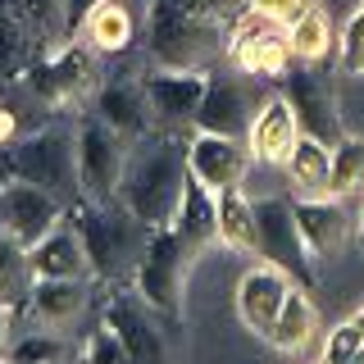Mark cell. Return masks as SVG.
<instances>
[{
    "mask_svg": "<svg viewBox=\"0 0 364 364\" xmlns=\"http://www.w3.org/2000/svg\"><path fill=\"white\" fill-rule=\"evenodd\" d=\"M187 146H191V136H182L178 128H151L146 136L128 141V164H123L119 200L128 205L146 228L173 223L182 187H187V178H191Z\"/></svg>",
    "mask_w": 364,
    "mask_h": 364,
    "instance_id": "obj_1",
    "label": "cell"
},
{
    "mask_svg": "<svg viewBox=\"0 0 364 364\" xmlns=\"http://www.w3.org/2000/svg\"><path fill=\"white\" fill-rule=\"evenodd\" d=\"M68 219H73L77 237H82L96 278H123V273H136V264H141V255H146V242H151V232H155V228H146L119 196H114L109 205L73 200L68 205Z\"/></svg>",
    "mask_w": 364,
    "mask_h": 364,
    "instance_id": "obj_2",
    "label": "cell"
},
{
    "mask_svg": "<svg viewBox=\"0 0 364 364\" xmlns=\"http://www.w3.org/2000/svg\"><path fill=\"white\" fill-rule=\"evenodd\" d=\"M228 41H232V28L146 5V46H151V60L168 73H210L219 60H228Z\"/></svg>",
    "mask_w": 364,
    "mask_h": 364,
    "instance_id": "obj_3",
    "label": "cell"
},
{
    "mask_svg": "<svg viewBox=\"0 0 364 364\" xmlns=\"http://www.w3.org/2000/svg\"><path fill=\"white\" fill-rule=\"evenodd\" d=\"M5 155H9V168H14L18 182H32V187L50 191L64 205L82 200V182H77V132L73 128L46 123L32 136L5 146Z\"/></svg>",
    "mask_w": 364,
    "mask_h": 364,
    "instance_id": "obj_4",
    "label": "cell"
},
{
    "mask_svg": "<svg viewBox=\"0 0 364 364\" xmlns=\"http://www.w3.org/2000/svg\"><path fill=\"white\" fill-rule=\"evenodd\" d=\"M273 91L264 87V77L242 73V68H210L205 73V100L196 114V132H214V136H250L259 109L269 105Z\"/></svg>",
    "mask_w": 364,
    "mask_h": 364,
    "instance_id": "obj_5",
    "label": "cell"
},
{
    "mask_svg": "<svg viewBox=\"0 0 364 364\" xmlns=\"http://www.w3.org/2000/svg\"><path fill=\"white\" fill-rule=\"evenodd\" d=\"M255 255L264 264L282 269L296 287H314V255L296 223V200L287 196H259L255 200Z\"/></svg>",
    "mask_w": 364,
    "mask_h": 364,
    "instance_id": "obj_6",
    "label": "cell"
},
{
    "mask_svg": "<svg viewBox=\"0 0 364 364\" xmlns=\"http://www.w3.org/2000/svg\"><path fill=\"white\" fill-rule=\"evenodd\" d=\"M96 73H100V68H96V50L68 41V46H60V50H50V55H37V64L28 68L23 87H28L32 96L55 114V109H68V105H82L91 91H100Z\"/></svg>",
    "mask_w": 364,
    "mask_h": 364,
    "instance_id": "obj_7",
    "label": "cell"
},
{
    "mask_svg": "<svg viewBox=\"0 0 364 364\" xmlns=\"http://www.w3.org/2000/svg\"><path fill=\"white\" fill-rule=\"evenodd\" d=\"M187 264H191V246L178 237L173 223L155 228L151 242H146V255L132 273V287L146 296L164 318L182 314V282H187Z\"/></svg>",
    "mask_w": 364,
    "mask_h": 364,
    "instance_id": "obj_8",
    "label": "cell"
},
{
    "mask_svg": "<svg viewBox=\"0 0 364 364\" xmlns=\"http://www.w3.org/2000/svg\"><path fill=\"white\" fill-rule=\"evenodd\" d=\"M123 164H128V136L114 132L105 119L87 114L77 123V182H82V200L109 205L119 196Z\"/></svg>",
    "mask_w": 364,
    "mask_h": 364,
    "instance_id": "obj_9",
    "label": "cell"
},
{
    "mask_svg": "<svg viewBox=\"0 0 364 364\" xmlns=\"http://www.w3.org/2000/svg\"><path fill=\"white\" fill-rule=\"evenodd\" d=\"M282 100L291 105L305 136H314V141H323V146H337L341 136H346L341 114H337V91L328 82V73H318L314 64H301V68H287V73H282Z\"/></svg>",
    "mask_w": 364,
    "mask_h": 364,
    "instance_id": "obj_10",
    "label": "cell"
},
{
    "mask_svg": "<svg viewBox=\"0 0 364 364\" xmlns=\"http://www.w3.org/2000/svg\"><path fill=\"white\" fill-rule=\"evenodd\" d=\"M228 64H237L242 73H255L264 82H282V73L291 68V46L287 28L273 23L255 9H246L232 23V41H228Z\"/></svg>",
    "mask_w": 364,
    "mask_h": 364,
    "instance_id": "obj_11",
    "label": "cell"
},
{
    "mask_svg": "<svg viewBox=\"0 0 364 364\" xmlns=\"http://www.w3.org/2000/svg\"><path fill=\"white\" fill-rule=\"evenodd\" d=\"M155 314H159V310L132 287V291H114V296H109L105 318H100V323L114 328V337L128 346L132 364H164V360H168V346H164V333H159Z\"/></svg>",
    "mask_w": 364,
    "mask_h": 364,
    "instance_id": "obj_12",
    "label": "cell"
},
{
    "mask_svg": "<svg viewBox=\"0 0 364 364\" xmlns=\"http://www.w3.org/2000/svg\"><path fill=\"white\" fill-rule=\"evenodd\" d=\"M250 164H255V151L242 136H214V132H196L187 146V168L191 178L205 182L210 191H232L242 187Z\"/></svg>",
    "mask_w": 364,
    "mask_h": 364,
    "instance_id": "obj_13",
    "label": "cell"
},
{
    "mask_svg": "<svg viewBox=\"0 0 364 364\" xmlns=\"http://www.w3.org/2000/svg\"><path fill=\"white\" fill-rule=\"evenodd\" d=\"M0 210H5V232L32 250L41 237H50L55 228H60L64 200H55L50 191H41V187H32V182L14 178L5 191H0Z\"/></svg>",
    "mask_w": 364,
    "mask_h": 364,
    "instance_id": "obj_14",
    "label": "cell"
},
{
    "mask_svg": "<svg viewBox=\"0 0 364 364\" xmlns=\"http://www.w3.org/2000/svg\"><path fill=\"white\" fill-rule=\"evenodd\" d=\"M146 100H151L155 128H196V114L205 100V73H146L141 77Z\"/></svg>",
    "mask_w": 364,
    "mask_h": 364,
    "instance_id": "obj_15",
    "label": "cell"
},
{
    "mask_svg": "<svg viewBox=\"0 0 364 364\" xmlns=\"http://www.w3.org/2000/svg\"><path fill=\"white\" fill-rule=\"evenodd\" d=\"M291 287H296V282L282 269H273V264L250 269L246 278L237 282V314H242V323L269 341V333H273V323H278V314H282V305H287Z\"/></svg>",
    "mask_w": 364,
    "mask_h": 364,
    "instance_id": "obj_16",
    "label": "cell"
},
{
    "mask_svg": "<svg viewBox=\"0 0 364 364\" xmlns=\"http://www.w3.org/2000/svg\"><path fill=\"white\" fill-rule=\"evenodd\" d=\"M91 114L105 119L109 128L123 132L128 141H136V136H146L155 128V114H151L141 77H109V82L96 91V100H91Z\"/></svg>",
    "mask_w": 364,
    "mask_h": 364,
    "instance_id": "obj_17",
    "label": "cell"
},
{
    "mask_svg": "<svg viewBox=\"0 0 364 364\" xmlns=\"http://www.w3.org/2000/svg\"><path fill=\"white\" fill-rule=\"evenodd\" d=\"M296 223H301V237H305V246H310L314 259H333L337 250L350 242L346 200H333V196H296Z\"/></svg>",
    "mask_w": 364,
    "mask_h": 364,
    "instance_id": "obj_18",
    "label": "cell"
},
{
    "mask_svg": "<svg viewBox=\"0 0 364 364\" xmlns=\"http://www.w3.org/2000/svg\"><path fill=\"white\" fill-rule=\"evenodd\" d=\"M246 141H250V151H255L259 164H287L291 146L301 141V123H296L291 105L282 100V91L269 96V105L259 109V119H255V128H250Z\"/></svg>",
    "mask_w": 364,
    "mask_h": 364,
    "instance_id": "obj_19",
    "label": "cell"
},
{
    "mask_svg": "<svg viewBox=\"0 0 364 364\" xmlns=\"http://www.w3.org/2000/svg\"><path fill=\"white\" fill-rule=\"evenodd\" d=\"M173 228H178L182 242L191 246V255L205 250L210 242H219V191H210L205 182L187 178L182 200H178V214H173Z\"/></svg>",
    "mask_w": 364,
    "mask_h": 364,
    "instance_id": "obj_20",
    "label": "cell"
},
{
    "mask_svg": "<svg viewBox=\"0 0 364 364\" xmlns=\"http://www.w3.org/2000/svg\"><path fill=\"white\" fill-rule=\"evenodd\" d=\"M32 273L37 278H96L77 228H55L50 237H41L32 246Z\"/></svg>",
    "mask_w": 364,
    "mask_h": 364,
    "instance_id": "obj_21",
    "label": "cell"
},
{
    "mask_svg": "<svg viewBox=\"0 0 364 364\" xmlns=\"http://www.w3.org/2000/svg\"><path fill=\"white\" fill-rule=\"evenodd\" d=\"M32 64H37V41H32V32L23 28V23L9 14V5L0 0V96L18 91Z\"/></svg>",
    "mask_w": 364,
    "mask_h": 364,
    "instance_id": "obj_22",
    "label": "cell"
},
{
    "mask_svg": "<svg viewBox=\"0 0 364 364\" xmlns=\"http://www.w3.org/2000/svg\"><path fill=\"white\" fill-rule=\"evenodd\" d=\"M287 182L296 196H328V173H333V146L314 141V136L301 132V141L291 146L287 155Z\"/></svg>",
    "mask_w": 364,
    "mask_h": 364,
    "instance_id": "obj_23",
    "label": "cell"
},
{
    "mask_svg": "<svg viewBox=\"0 0 364 364\" xmlns=\"http://www.w3.org/2000/svg\"><path fill=\"white\" fill-rule=\"evenodd\" d=\"M87 296H91L87 278H37L28 310L37 314L41 323H68L73 314H82Z\"/></svg>",
    "mask_w": 364,
    "mask_h": 364,
    "instance_id": "obj_24",
    "label": "cell"
},
{
    "mask_svg": "<svg viewBox=\"0 0 364 364\" xmlns=\"http://www.w3.org/2000/svg\"><path fill=\"white\" fill-rule=\"evenodd\" d=\"M82 37H87V46L96 55H119V50L132 46L136 23H132L123 0H100V5L87 14V23H82Z\"/></svg>",
    "mask_w": 364,
    "mask_h": 364,
    "instance_id": "obj_25",
    "label": "cell"
},
{
    "mask_svg": "<svg viewBox=\"0 0 364 364\" xmlns=\"http://www.w3.org/2000/svg\"><path fill=\"white\" fill-rule=\"evenodd\" d=\"M32 287H37V273H32V250L14 242L9 232H0V305L9 310H23L32 301Z\"/></svg>",
    "mask_w": 364,
    "mask_h": 364,
    "instance_id": "obj_26",
    "label": "cell"
},
{
    "mask_svg": "<svg viewBox=\"0 0 364 364\" xmlns=\"http://www.w3.org/2000/svg\"><path fill=\"white\" fill-rule=\"evenodd\" d=\"M333 18L323 14L318 5H305L301 18L287 28V46H291V60L296 64H318L328 60V50H333Z\"/></svg>",
    "mask_w": 364,
    "mask_h": 364,
    "instance_id": "obj_27",
    "label": "cell"
},
{
    "mask_svg": "<svg viewBox=\"0 0 364 364\" xmlns=\"http://www.w3.org/2000/svg\"><path fill=\"white\" fill-rule=\"evenodd\" d=\"M5 5L32 32L37 46H55L60 37H68V5L64 0H5Z\"/></svg>",
    "mask_w": 364,
    "mask_h": 364,
    "instance_id": "obj_28",
    "label": "cell"
},
{
    "mask_svg": "<svg viewBox=\"0 0 364 364\" xmlns=\"http://www.w3.org/2000/svg\"><path fill=\"white\" fill-rule=\"evenodd\" d=\"M310 337H314V305H310V296H305V287H291V296H287V305H282L269 341L278 350H287V355H296V350L310 346Z\"/></svg>",
    "mask_w": 364,
    "mask_h": 364,
    "instance_id": "obj_29",
    "label": "cell"
},
{
    "mask_svg": "<svg viewBox=\"0 0 364 364\" xmlns=\"http://www.w3.org/2000/svg\"><path fill=\"white\" fill-rule=\"evenodd\" d=\"M219 242L232 250H255V200L242 187L219 191Z\"/></svg>",
    "mask_w": 364,
    "mask_h": 364,
    "instance_id": "obj_30",
    "label": "cell"
},
{
    "mask_svg": "<svg viewBox=\"0 0 364 364\" xmlns=\"http://www.w3.org/2000/svg\"><path fill=\"white\" fill-rule=\"evenodd\" d=\"M328 196L350 200L364 196V141L360 136H341L333 146V173H328Z\"/></svg>",
    "mask_w": 364,
    "mask_h": 364,
    "instance_id": "obj_31",
    "label": "cell"
},
{
    "mask_svg": "<svg viewBox=\"0 0 364 364\" xmlns=\"http://www.w3.org/2000/svg\"><path fill=\"white\" fill-rule=\"evenodd\" d=\"M159 9H173V14L200 18V23H219V28H232L237 18L250 9V0H151Z\"/></svg>",
    "mask_w": 364,
    "mask_h": 364,
    "instance_id": "obj_32",
    "label": "cell"
},
{
    "mask_svg": "<svg viewBox=\"0 0 364 364\" xmlns=\"http://www.w3.org/2000/svg\"><path fill=\"white\" fill-rule=\"evenodd\" d=\"M5 360H14V364H64L68 360V346H64L60 337H50V333H28L23 341L9 346Z\"/></svg>",
    "mask_w": 364,
    "mask_h": 364,
    "instance_id": "obj_33",
    "label": "cell"
},
{
    "mask_svg": "<svg viewBox=\"0 0 364 364\" xmlns=\"http://www.w3.org/2000/svg\"><path fill=\"white\" fill-rule=\"evenodd\" d=\"M364 350V310L350 314L341 328L328 333V346H323V364H346L350 355H360Z\"/></svg>",
    "mask_w": 364,
    "mask_h": 364,
    "instance_id": "obj_34",
    "label": "cell"
},
{
    "mask_svg": "<svg viewBox=\"0 0 364 364\" xmlns=\"http://www.w3.org/2000/svg\"><path fill=\"white\" fill-rule=\"evenodd\" d=\"M337 68L341 73H364V5L346 18L337 37Z\"/></svg>",
    "mask_w": 364,
    "mask_h": 364,
    "instance_id": "obj_35",
    "label": "cell"
},
{
    "mask_svg": "<svg viewBox=\"0 0 364 364\" xmlns=\"http://www.w3.org/2000/svg\"><path fill=\"white\" fill-rule=\"evenodd\" d=\"M87 364H132V355H128V346L114 337V328L100 323V333H91V341H87Z\"/></svg>",
    "mask_w": 364,
    "mask_h": 364,
    "instance_id": "obj_36",
    "label": "cell"
},
{
    "mask_svg": "<svg viewBox=\"0 0 364 364\" xmlns=\"http://www.w3.org/2000/svg\"><path fill=\"white\" fill-rule=\"evenodd\" d=\"M310 5V0H250V9L255 14H264L273 23H282V28H291L296 18H301V9Z\"/></svg>",
    "mask_w": 364,
    "mask_h": 364,
    "instance_id": "obj_37",
    "label": "cell"
},
{
    "mask_svg": "<svg viewBox=\"0 0 364 364\" xmlns=\"http://www.w3.org/2000/svg\"><path fill=\"white\" fill-rule=\"evenodd\" d=\"M64 5H68V37H73V32H82L87 14L100 5V0H64Z\"/></svg>",
    "mask_w": 364,
    "mask_h": 364,
    "instance_id": "obj_38",
    "label": "cell"
},
{
    "mask_svg": "<svg viewBox=\"0 0 364 364\" xmlns=\"http://www.w3.org/2000/svg\"><path fill=\"white\" fill-rule=\"evenodd\" d=\"M14 182V168H9V155H5V146H0V191Z\"/></svg>",
    "mask_w": 364,
    "mask_h": 364,
    "instance_id": "obj_39",
    "label": "cell"
},
{
    "mask_svg": "<svg viewBox=\"0 0 364 364\" xmlns=\"http://www.w3.org/2000/svg\"><path fill=\"white\" fill-rule=\"evenodd\" d=\"M9 314H14V310H9V305H0V350H5V337H9Z\"/></svg>",
    "mask_w": 364,
    "mask_h": 364,
    "instance_id": "obj_40",
    "label": "cell"
},
{
    "mask_svg": "<svg viewBox=\"0 0 364 364\" xmlns=\"http://www.w3.org/2000/svg\"><path fill=\"white\" fill-rule=\"evenodd\" d=\"M346 364H364V350H360V355H350V360H346Z\"/></svg>",
    "mask_w": 364,
    "mask_h": 364,
    "instance_id": "obj_41",
    "label": "cell"
},
{
    "mask_svg": "<svg viewBox=\"0 0 364 364\" xmlns=\"http://www.w3.org/2000/svg\"><path fill=\"white\" fill-rule=\"evenodd\" d=\"M355 237H360V246H364V219H360V232H355Z\"/></svg>",
    "mask_w": 364,
    "mask_h": 364,
    "instance_id": "obj_42",
    "label": "cell"
},
{
    "mask_svg": "<svg viewBox=\"0 0 364 364\" xmlns=\"http://www.w3.org/2000/svg\"><path fill=\"white\" fill-rule=\"evenodd\" d=\"M0 364H14V360H0ZM64 364H68V360H64Z\"/></svg>",
    "mask_w": 364,
    "mask_h": 364,
    "instance_id": "obj_43",
    "label": "cell"
}]
</instances>
